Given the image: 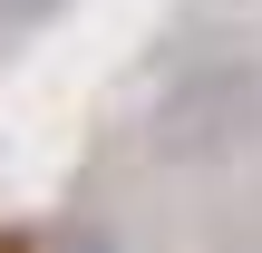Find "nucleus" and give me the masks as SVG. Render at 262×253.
Segmentation results:
<instances>
[{
  "label": "nucleus",
  "mask_w": 262,
  "mask_h": 253,
  "mask_svg": "<svg viewBox=\"0 0 262 253\" xmlns=\"http://www.w3.org/2000/svg\"><path fill=\"white\" fill-rule=\"evenodd\" d=\"M58 10H68V0H0V29H10V39H19V29H49V20H58Z\"/></svg>",
  "instance_id": "f03ea898"
},
{
  "label": "nucleus",
  "mask_w": 262,
  "mask_h": 253,
  "mask_svg": "<svg viewBox=\"0 0 262 253\" xmlns=\"http://www.w3.org/2000/svg\"><path fill=\"white\" fill-rule=\"evenodd\" d=\"M146 156L156 166H214L233 146L262 137V59L243 49H214V59H185L156 98H146Z\"/></svg>",
  "instance_id": "f257e3e1"
}]
</instances>
